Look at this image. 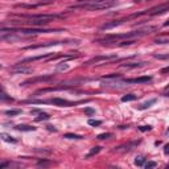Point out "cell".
<instances>
[{
    "label": "cell",
    "mask_w": 169,
    "mask_h": 169,
    "mask_svg": "<svg viewBox=\"0 0 169 169\" xmlns=\"http://www.w3.org/2000/svg\"><path fill=\"white\" fill-rule=\"evenodd\" d=\"M124 21H126V19H122V20H115V21H111V22H106V24H103L102 27H100V29H102V30L111 29V28H115V27H119V25H122Z\"/></svg>",
    "instance_id": "obj_8"
},
{
    "label": "cell",
    "mask_w": 169,
    "mask_h": 169,
    "mask_svg": "<svg viewBox=\"0 0 169 169\" xmlns=\"http://www.w3.org/2000/svg\"><path fill=\"white\" fill-rule=\"evenodd\" d=\"M50 119V116H49V114H46V112H38V116L36 118V120L37 122H44V120H49Z\"/></svg>",
    "instance_id": "obj_17"
},
{
    "label": "cell",
    "mask_w": 169,
    "mask_h": 169,
    "mask_svg": "<svg viewBox=\"0 0 169 169\" xmlns=\"http://www.w3.org/2000/svg\"><path fill=\"white\" fill-rule=\"evenodd\" d=\"M32 67H25L22 66V64H17L15 67H13V73L16 74H27V73H32Z\"/></svg>",
    "instance_id": "obj_9"
},
{
    "label": "cell",
    "mask_w": 169,
    "mask_h": 169,
    "mask_svg": "<svg viewBox=\"0 0 169 169\" xmlns=\"http://www.w3.org/2000/svg\"><path fill=\"white\" fill-rule=\"evenodd\" d=\"M37 164H38V167H46V165H49L50 162L49 161H44V160H40Z\"/></svg>",
    "instance_id": "obj_32"
},
{
    "label": "cell",
    "mask_w": 169,
    "mask_h": 169,
    "mask_svg": "<svg viewBox=\"0 0 169 169\" xmlns=\"http://www.w3.org/2000/svg\"><path fill=\"white\" fill-rule=\"evenodd\" d=\"M156 44H169V38H162V37H159L155 40Z\"/></svg>",
    "instance_id": "obj_25"
},
{
    "label": "cell",
    "mask_w": 169,
    "mask_h": 169,
    "mask_svg": "<svg viewBox=\"0 0 169 169\" xmlns=\"http://www.w3.org/2000/svg\"><path fill=\"white\" fill-rule=\"evenodd\" d=\"M164 153L165 155H169V143L164 147Z\"/></svg>",
    "instance_id": "obj_34"
},
{
    "label": "cell",
    "mask_w": 169,
    "mask_h": 169,
    "mask_svg": "<svg viewBox=\"0 0 169 169\" xmlns=\"http://www.w3.org/2000/svg\"><path fill=\"white\" fill-rule=\"evenodd\" d=\"M17 131H22V132H29V131H35L36 127H32V126H28V124H19L15 127Z\"/></svg>",
    "instance_id": "obj_12"
},
{
    "label": "cell",
    "mask_w": 169,
    "mask_h": 169,
    "mask_svg": "<svg viewBox=\"0 0 169 169\" xmlns=\"http://www.w3.org/2000/svg\"><path fill=\"white\" fill-rule=\"evenodd\" d=\"M164 27H169V20H167L164 22Z\"/></svg>",
    "instance_id": "obj_37"
},
{
    "label": "cell",
    "mask_w": 169,
    "mask_h": 169,
    "mask_svg": "<svg viewBox=\"0 0 169 169\" xmlns=\"http://www.w3.org/2000/svg\"><path fill=\"white\" fill-rule=\"evenodd\" d=\"M52 77H40V78H36V79H29V81H27V82H24L22 84H27V83H33V82H36V81H45V79H50Z\"/></svg>",
    "instance_id": "obj_24"
},
{
    "label": "cell",
    "mask_w": 169,
    "mask_h": 169,
    "mask_svg": "<svg viewBox=\"0 0 169 169\" xmlns=\"http://www.w3.org/2000/svg\"><path fill=\"white\" fill-rule=\"evenodd\" d=\"M0 137H1L4 142H7V143H17V140L15 139V137H12L11 135H8V134H0Z\"/></svg>",
    "instance_id": "obj_14"
},
{
    "label": "cell",
    "mask_w": 169,
    "mask_h": 169,
    "mask_svg": "<svg viewBox=\"0 0 169 169\" xmlns=\"http://www.w3.org/2000/svg\"><path fill=\"white\" fill-rule=\"evenodd\" d=\"M151 30H156L155 27H148L145 29H142V30H134V32H128V33H123V35H110V36H106L103 40H98V42H115L116 40H122V38H139V37H143L145 36L147 33H149Z\"/></svg>",
    "instance_id": "obj_2"
},
{
    "label": "cell",
    "mask_w": 169,
    "mask_h": 169,
    "mask_svg": "<svg viewBox=\"0 0 169 169\" xmlns=\"http://www.w3.org/2000/svg\"><path fill=\"white\" fill-rule=\"evenodd\" d=\"M58 44H66V41H50L46 44H40V45H30V46H25L24 49L29 50V49H40V48H48V46H53V45H58Z\"/></svg>",
    "instance_id": "obj_7"
},
{
    "label": "cell",
    "mask_w": 169,
    "mask_h": 169,
    "mask_svg": "<svg viewBox=\"0 0 169 169\" xmlns=\"http://www.w3.org/2000/svg\"><path fill=\"white\" fill-rule=\"evenodd\" d=\"M114 5V0H79L78 4L73 5L72 8H81L84 11H100Z\"/></svg>",
    "instance_id": "obj_1"
},
{
    "label": "cell",
    "mask_w": 169,
    "mask_h": 169,
    "mask_svg": "<svg viewBox=\"0 0 169 169\" xmlns=\"http://www.w3.org/2000/svg\"><path fill=\"white\" fill-rule=\"evenodd\" d=\"M0 99H1V100H9V102H12V98H11V97H8V95L7 94H5V92L4 91H3L1 92V95H0Z\"/></svg>",
    "instance_id": "obj_27"
},
{
    "label": "cell",
    "mask_w": 169,
    "mask_h": 169,
    "mask_svg": "<svg viewBox=\"0 0 169 169\" xmlns=\"http://www.w3.org/2000/svg\"><path fill=\"white\" fill-rule=\"evenodd\" d=\"M168 72H169V67H165V69L161 70V73H168Z\"/></svg>",
    "instance_id": "obj_35"
},
{
    "label": "cell",
    "mask_w": 169,
    "mask_h": 169,
    "mask_svg": "<svg viewBox=\"0 0 169 169\" xmlns=\"http://www.w3.org/2000/svg\"><path fill=\"white\" fill-rule=\"evenodd\" d=\"M156 103V99H149L148 102H145V103H143V105H140V106H137V110H147L152 105H155Z\"/></svg>",
    "instance_id": "obj_15"
},
{
    "label": "cell",
    "mask_w": 169,
    "mask_h": 169,
    "mask_svg": "<svg viewBox=\"0 0 169 169\" xmlns=\"http://www.w3.org/2000/svg\"><path fill=\"white\" fill-rule=\"evenodd\" d=\"M100 83L105 87H123L126 84H128L126 82V79H122V77L118 74H111L100 78Z\"/></svg>",
    "instance_id": "obj_4"
},
{
    "label": "cell",
    "mask_w": 169,
    "mask_h": 169,
    "mask_svg": "<svg viewBox=\"0 0 169 169\" xmlns=\"http://www.w3.org/2000/svg\"><path fill=\"white\" fill-rule=\"evenodd\" d=\"M1 29L7 30V32H13L20 35L21 37L25 36H36V35H41V33H49V32H57L54 29H45V28H1Z\"/></svg>",
    "instance_id": "obj_3"
},
{
    "label": "cell",
    "mask_w": 169,
    "mask_h": 169,
    "mask_svg": "<svg viewBox=\"0 0 169 169\" xmlns=\"http://www.w3.org/2000/svg\"><path fill=\"white\" fill-rule=\"evenodd\" d=\"M97 137H98L99 140H106V139H110V137H112V134H111V132H106V134L98 135Z\"/></svg>",
    "instance_id": "obj_22"
},
{
    "label": "cell",
    "mask_w": 169,
    "mask_h": 169,
    "mask_svg": "<svg viewBox=\"0 0 169 169\" xmlns=\"http://www.w3.org/2000/svg\"><path fill=\"white\" fill-rule=\"evenodd\" d=\"M4 114L8 115V116H15V115L21 114V110H7V111H5Z\"/></svg>",
    "instance_id": "obj_20"
},
{
    "label": "cell",
    "mask_w": 169,
    "mask_h": 169,
    "mask_svg": "<svg viewBox=\"0 0 169 169\" xmlns=\"http://www.w3.org/2000/svg\"><path fill=\"white\" fill-rule=\"evenodd\" d=\"M46 103H53V105H57L60 107H70V106H75L81 102H70V100L62 99V98H53L52 100H46Z\"/></svg>",
    "instance_id": "obj_6"
},
{
    "label": "cell",
    "mask_w": 169,
    "mask_h": 169,
    "mask_svg": "<svg viewBox=\"0 0 169 169\" xmlns=\"http://www.w3.org/2000/svg\"><path fill=\"white\" fill-rule=\"evenodd\" d=\"M137 95L135 94H127L124 97H122V102H132V100H136Z\"/></svg>",
    "instance_id": "obj_18"
},
{
    "label": "cell",
    "mask_w": 169,
    "mask_h": 169,
    "mask_svg": "<svg viewBox=\"0 0 169 169\" xmlns=\"http://www.w3.org/2000/svg\"><path fill=\"white\" fill-rule=\"evenodd\" d=\"M139 129H140L142 132H147V131H151L152 127H151V126H140Z\"/></svg>",
    "instance_id": "obj_29"
},
{
    "label": "cell",
    "mask_w": 169,
    "mask_h": 169,
    "mask_svg": "<svg viewBox=\"0 0 169 169\" xmlns=\"http://www.w3.org/2000/svg\"><path fill=\"white\" fill-rule=\"evenodd\" d=\"M64 137H65V139H75V140L83 139V136H81V135H77V134H65Z\"/></svg>",
    "instance_id": "obj_19"
},
{
    "label": "cell",
    "mask_w": 169,
    "mask_h": 169,
    "mask_svg": "<svg viewBox=\"0 0 169 169\" xmlns=\"http://www.w3.org/2000/svg\"><path fill=\"white\" fill-rule=\"evenodd\" d=\"M156 162L155 161H149V162H147V164H144V167L147 168V169H149V168H156Z\"/></svg>",
    "instance_id": "obj_30"
},
{
    "label": "cell",
    "mask_w": 169,
    "mask_h": 169,
    "mask_svg": "<svg viewBox=\"0 0 169 169\" xmlns=\"http://www.w3.org/2000/svg\"><path fill=\"white\" fill-rule=\"evenodd\" d=\"M89 124H90V126H92V127H98V126H100V124H102V122H100V120H94V119H90V120H89Z\"/></svg>",
    "instance_id": "obj_26"
},
{
    "label": "cell",
    "mask_w": 169,
    "mask_h": 169,
    "mask_svg": "<svg viewBox=\"0 0 169 169\" xmlns=\"http://www.w3.org/2000/svg\"><path fill=\"white\" fill-rule=\"evenodd\" d=\"M165 95L169 97V87H167V90H165Z\"/></svg>",
    "instance_id": "obj_36"
},
{
    "label": "cell",
    "mask_w": 169,
    "mask_h": 169,
    "mask_svg": "<svg viewBox=\"0 0 169 169\" xmlns=\"http://www.w3.org/2000/svg\"><path fill=\"white\" fill-rule=\"evenodd\" d=\"M123 67H127V69H131V67H140V66H144V62H140V64H124L122 65Z\"/></svg>",
    "instance_id": "obj_21"
},
{
    "label": "cell",
    "mask_w": 169,
    "mask_h": 169,
    "mask_svg": "<svg viewBox=\"0 0 169 169\" xmlns=\"http://www.w3.org/2000/svg\"><path fill=\"white\" fill-rule=\"evenodd\" d=\"M84 114H86V115H94L95 110L91 108V107H86V108H84Z\"/></svg>",
    "instance_id": "obj_28"
},
{
    "label": "cell",
    "mask_w": 169,
    "mask_h": 169,
    "mask_svg": "<svg viewBox=\"0 0 169 169\" xmlns=\"http://www.w3.org/2000/svg\"><path fill=\"white\" fill-rule=\"evenodd\" d=\"M102 151V147H94L91 149V151L89 152V153L86 155V159H90V157H92V156H95V155H98L99 152Z\"/></svg>",
    "instance_id": "obj_16"
},
{
    "label": "cell",
    "mask_w": 169,
    "mask_h": 169,
    "mask_svg": "<svg viewBox=\"0 0 169 169\" xmlns=\"http://www.w3.org/2000/svg\"><path fill=\"white\" fill-rule=\"evenodd\" d=\"M114 58H116V56H100V57L92 58L91 61H89V62H87V65L97 64V62H99V61H110V60H114Z\"/></svg>",
    "instance_id": "obj_11"
},
{
    "label": "cell",
    "mask_w": 169,
    "mask_h": 169,
    "mask_svg": "<svg viewBox=\"0 0 169 169\" xmlns=\"http://www.w3.org/2000/svg\"><path fill=\"white\" fill-rule=\"evenodd\" d=\"M145 156H143V155H137L136 157H135V165H137V167H143V165L145 164Z\"/></svg>",
    "instance_id": "obj_13"
},
{
    "label": "cell",
    "mask_w": 169,
    "mask_h": 169,
    "mask_svg": "<svg viewBox=\"0 0 169 169\" xmlns=\"http://www.w3.org/2000/svg\"><path fill=\"white\" fill-rule=\"evenodd\" d=\"M46 128H48V129H49V131H53V132H57V128H56V127H54V126H50V124H49V126H46Z\"/></svg>",
    "instance_id": "obj_33"
},
{
    "label": "cell",
    "mask_w": 169,
    "mask_h": 169,
    "mask_svg": "<svg viewBox=\"0 0 169 169\" xmlns=\"http://www.w3.org/2000/svg\"><path fill=\"white\" fill-rule=\"evenodd\" d=\"M69 66L67 65H58L57 66V72H64V70H67Z\"/></svg>",
    "instance_id": "obj_31"
},
{
    "label": "cell",
    "mask_w": 169,
    "mask_h": 169,
    "mask_svg": "<svg viewBox=\"0 0 169 169\" xmlns=\"http://www.w3.org/2000/svg\"><path fill=\"white\" fill-rule=\"evenodd\" d=\"M149 81H152V77H139V78H131V79H126V82L128 84L131 83H147Z\"/></svg>",
    "instance_id": "obj_10"
},
{
    "label": "cell",
    "mask_w": 169,
    "mask_h": 169,
    "mask_svg": "<svg viewBox=\"0 0 169 169\" xmlns=\"http://www.w3.org/2000/svg\"><path fill=\"white\" fill-rule=\"evenodd\" d=\"M155 58H157V60H169V53H165V54H153Z\"/></svg>",
    "instance_id": "obj_23"
},
{
    "label": "cell",
    "mask_w": 169,
    "mask_h": 169,
    "mask_svg": "<svg viewBox=\"0 0 169 169\" xmlns=\"http://www.w3.org/2000/svg\"><path fill=\"white\" fill-rule=\"evenodd\" d=\"M22 19H28V20H42L49 22L50 20H54L57 17H61L60 15H25L21 16Z\"/></svg>",
    "instance_id": "obj_5"
}]
</instances>
